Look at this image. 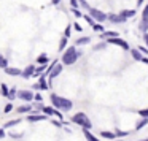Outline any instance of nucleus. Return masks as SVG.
I'll list each match as a JSON object with an SVG mask.
<instances>
[{
    "mask_svg": "<svg viewBox=\"0 0 148 141\" xmlns=\"http://www.w3.org/2000/svg\"><path fill=\"white\" fill-rule=\"evenodd\" d=\"M142 3H143V0H138V2H137V5H138V7H140Z\"/></svg>",
    "mask_w": 148,
    "mask_h": 141,
    "instance_id": "obj_46",
    "label": "nucleus"
},
{
    "mask_svg": "<svg viewBox=\"0 0 148 141\" xmlns=\"http://www.w3.org/2000/svg\"><path fill=\"white\" fill-rule=\"evenodd\" d=\"M89 41H91V38H89V37H81V38H77L75 45H77V46H83V45H88Z\"/></svg>",
    "mask_w": 148,
    "mask_h": 141,
    "instance_id": "obj_15",
    "label": "nucleus"
},
{
    "mask_svg": "<svg viewBox=\"0 0 148 141\" xmlns=\"http://www.w3.org/2000/svg\"><path fill=\"white\" fill-rule=\"evenodd\" d=\"M78 2H80V3H81V2H84V0H78Z\"/></svg>",
    "mask_w": 148,
    "mask_h": 141,
    "instance_id": "obj_47",
    "label": "nucleus"
},
{
    "mask_svg": "<svg viewBox=\"0 0 148 141\" xmlns=\"http://www.w3.org/2000/svg\"><path fill=\"white\" fill-rule=\"evenodd\" d=\"M140 62H143V64H147V65H148V57H147V56H142Z\"/></svg>",
    "mask_w": 148,
    "mask_h": 141,
    "instance_id": "obj_41",
    "label": "nucleus"
},
{
    "mask_svg": "<svg viewBox=\"0 0 148 141\" xmlns=\"http://www.w3.org/2000/svg\"><path fill=\"white\" fill-rule=\"evenodd\" d=\"M138 29H140V32H147L148 30V19H142L140 24H138Z\"/></svg>",
    "mask_w": 148,
    "mask_h": 141,
    "instance_id": "obj_17",
    "label": "nucleus"
},
{
    "mask_svg": "<svg viewBox=\"0 0 148 141\" xmlns=\"http://www.w3.org/2000/svg\"><path fill=\"white\" fill-rule=\"evenodd\" d=\"M37 62H38V64H42V65H46L48 64V56H38V57H37Z\"/></svg>",
    "mask_w": 148,
    "mask_h": 141,
    "instance_id": "obj_22",
    "label": "nucleus"
},
{
    "mask_svg": "<svg viewBox=\"0 0 148 141\" xmlns=\"http://www.w3.org/2000/svg\"><path fill=\"white\" fill-rule=\"evenodd\" d=\"M138 114H140L142 117H148V109H142V111H138Z\"/></svg>",
    "mask_w": 148,
    "mask_h": 141,
    "instance_id": "obj_37",
    "label": "nucleus"
},
{
    "mask_svg": "<svg viewBox=\"0 0 148 141\" xmlns=\"http://www.w3.org/2000/svg\"><path fill=\"white\" fill-rule=\"evenodd\" d=\"M7 67H8V60L3 56H0V68H7Z\"/></svg>",
    "mask_w": 148,
    "mask_h": 141,
    "instance_id": "obj_27",
    "label": "nucleus"
},
{
    "mask_svg": "<svg viewBox=\"0 0 148 141\" xmlns=\"http://www.w3.org/2000/svg\"><path fill=\"white\" fill-rule=\"evenodd\" d=\"M8 90H10V89H8L7 84H2V86H0V92H2V95H3V97L8 95Z\"/></svg>",
    "mask_w": 148,
    "mask_h": 141,
    "instance_id": "obj_24",
    "label": "nucleus"
},
{
    "mask_svg": "<svg viewBox=\"0 0 148 141\" xmlns=\"http://www.w3.org/2000/svg\"><path fill=\"white\" fill-rule=\"evenodd\" d=\"M70 5H72V8H80V2L78 0H70Z\"/></svg>",
    "mask_w": 148,
    "mask_h": 141,
    "instance_id": "obj_33",
    "label": "nucleus"
},
{
    "mask_svg": "<svg viewBox=\"0 0 148 141\" xmlns=\"http://www.w3.org/2000/svg\"><path fill=\"white\" fill-rule=\"evenodd\" d=\"M100 136L107 138V140H113V138H116L115 133H112V132H100Z\"/></svg>",
    "mask_w": 148,
    "mask_h": 141,
    "instance_id": "obj_21",
    "label": "nucleus"
},
{
    "mask_svg": "<svg viewBox=\"0 0 148 141\" xmlns=\"http://www.w3.org/2000/svg\"><path fill=\"white\" fill-rule=\"evenodd\" d=\"M67 37H64V38H62L61 40V43H59V49H61V51H64V49H65V46H67Z\"/></svg>",
    "mask_w": 148,
    "mask_h": 141,
    "instance_id": "obj_25",
    "label": "nucleus"
},
{
    "mask_svg": "<svg viewBox=\"0 0 148 141\" xmlns=\"http://www.w3.org/2000/svg\"><path fill=\"white\" fill-rule=\"evenodd\" d=\"M108 40V43L110 45H115V46H119V48H123V49H131L129 48V45H127V41H124V40H121L119 37H113V38H107Z\"/></svg>",
    "mask_w": 148,
    "mask_h": 141,
    "instance_id": "obj_6",
    "label": "nucleus"
},
{
    "mask_svg": "<svg viewBox=\"0 0 148 141\" xmlns=\"http://www.w3.org/2000/svg\"><path fill=\"white\" fill-rule=\"evenodd\" d=\"M73 29H75V30H77V32H80V33H81V32H83V27H81V26H80V24H73Z\"/></svg>",
    "mask_w": 148,
    "mask_h": 141,
    "instance_id": "obj_36",
    "label": "nucleus"
},
{
    "mask_svg": "<svg viewBox=\"0 0 148 141\" xmlns=\"http://www.w3.org/2000/svg\"><path fill=\"white\" fill-rule=\"evenodd\" d=\"M72 121H73V124H78L81 125L83 128H88L89 130L91 127H92V124H91V121L88 119V116L84 114V113H77V114L72 117Z\"/></svg>",
    "mask_w": 148,
    "mask_h": 141,
    "instance_id": "obj_3",
    "label": "nucleus"
},
{
    "mask_svg": "<svg viewBox=\"0 0 148 141\" xmlns=\"http://www.w3.org/2000/svg\"><path fill=\"white\" fill-rule=\"evenodd\" d=\"M16 124H19V119H14V121H8L7 124L3 125V128H7V127H13V125H16Z\"/></svg>",
    "mask_w": 148,
    "mask_h": 141,
    "instance_id": "obj_29",
    "label": "nucleus"
},
{
    "mask_svg": "<svg viewBox=\"0 0 148 141\" xmlns=\"http://www.w3.org/2000/svg\"><path fill=\"white\" fill-rule=\"evenodd\" d=\"M126 135H127V132H121V130L115 132V136H126Z\"/></svg>",
    "mask_w": 148,
    "mask_h": 141,
    "instance_id": "obj_34",
    "label": "nucleus"
},
{
    "mask_svg": "<svg viewBox=\"0 0 148 141\" xmlns=\"http://www.w3.org/2000/svg\"><path fill=\"white\" fill-rule=\"evenodd\" d=\"M53 124H54V125H58V127H61V125H62V122H61V121H53Z\"/></svg>",
    "mask_w": 148,
    "mask_h": 141,
    "instance_id": "obj_43",
    "label": "nucleus"
},
{
    "mask_svg": "<svg viewBox=\"0 0 148 141\" xmlns=\"http://www.w3.org/2000/svg\"><path fill=\"white\" fill-rule=\"evenodd\" d=\"M92 29L96 30V32H103V26H102V24H94Z\"/></svg>",
    "mask_w": 148,
    "mask_h": 141,
    "instance_id": "obj_31",
    "label": "nucleus"
},
{
    "mask_svg": "<svg viewBox=\"0 0 148 141\" xmlns=\"http://www.w3.org/2000/svg\"><path fill=\"white\" fill-rule=\"evenodd\" d=\"M16 111H18V113H21V114H24V113L32 111V106H30V105H23V106H19V108H18Z\"/></svg>",
    "mask_w": 148,
    "mask_h": 141,
    "instance_id": "obj_16",
    "label": "nucleus"
},
{
    "mask_svg": "<svg viewBox=\"0 0 148 141\" xmlns=\"http://www.w3.org/2000/svg\"><path fill=\"white\" fill-rule=\"evenodd\" d=\"M72 13L75 18H83V13L80 11V8H72Z\"/></svg>",
    "mask_w": 148,
    "mask_h": 141,
    "instance_id": "obj_28",
    "label": "nucleus"
},
{
    "mask_svg": "<svg viewBox=\"0 0 148 141\" xmlns=\"http://www.w3.org/2000/svg\"><path fill=\"white\" fill-rule=\"evenodd\" d=\"M51 103L54 108H59V109H64V111H69L72 108V102L69 98H64V97H59L56 94L51 95Z\"/></svg>",
    "mask_w": 148,
    "mask_h": 141,
    "instance_id": "obj_2",
    "label": "nucleus"
},
{
    "mask_svg": "<svg viewBox=\"0 0 148 141\" xmlns=\"http://www.w3.org/2000/svg\"><path fill=\"white\" fill-rule=\"evenodd\" d=\"M34 100H37V102H42V95H40V94H37V95H34Z\"/></svg>",
    "mask_w": 148,
    "mask_h": 141,
    "instance_id": "obj_40",
    "label": "nucleus"
},
{
    "mask_svg": "<svg viewBox=\"0 0 148 141\" xmlns=\"http://www.w3.org/2000/svg\"><path fill=\"white\" fill-rule=\"evenodd\" d=\"M84 136H86V140H88V141H99L92 133H91L89 130H88V128H84Z\"/></svg>",
    "mask_w": 148,
    "mask_h": 141,
    "instance_id": "obj_20",
    "label": "nucleus"
},
{
    "mask_svg": "<svg viewBox=\"0 0 148 141\" xmlns=\"http://www.w3.org/2000/svg\"><path fill=\"white\" fill-rule=\"evenodd\" d=\"M89 10V16L92 18L96 22H105L107 21V14L102 13L100 10H96V8H88Z\"/></svg>",
    "mask_w": 148,
    "mask_h": 141,
    "instance_id": "obj_5",
    "label": "nucleus"
},
{
    "mask_svg": "<svg viewBox=\"0 0 148 141\" xmlns=\"http://www.w3.org/2000/svg\"><path fill=\"white\" fill-rule=\"evenodd\" d=\"M5 136V128H0V138Z\"/></svg>",
    "mask_w": 148,
    "mask_h": 141,
    "instance_id": "obj_44",
    "label": "nucleus"
},
{
    "mask_svg": "<svg viewBox=\"0 0 148 141\" xmlns=\"http://www.w3.org/2000/svg\"><path fill=\"white\" fill-rule=\"evenodd\" d=\"M64 37H70V26H67V29H65V32H64Z\"/></svg>",
    "mask_w": 148,
    "mask_h": 141,
    "instance_id": "obj_39",
    "label": "nucleus"
},
{
    "mask_svg": "<svg viewBox=\"0 0 148 141\" xmlns=\"http://www.w3.org/2000/svg\"><path fill=\"white\" fill-rule=\"evenodd\" d=\"M138 51H140L143 56H148V49H147V48H143V46H138Z\"/></svg>",
    "mask_w": 148,
    "mask_h": 141,
    "instance_id": "obj_35",
    "label": "nucleus"
},
{
    "mask_svg": "<svg viewBox=\"0 0 148 141\" xmlns=\"http://www.w3.org/2000/svg\"><path fill=\"white\" fill-rule=\"evenodd\" d=\"M34 70H35V67H34V65H29V67H27L24 71H21V76H23V78H26V79H29V78L32 76Z\"/></svg>",
    "mask_w": 148,
    "mask_h": 141,
    "instance_id": "obj_11",
    "label": "nucleus"
},
{
    "mask_svg": "<svg viewBox=\"0 0 148 141\" xmlns=\"http://www.w3.org/2000/svg\"><path fill=\"white\" fill-rule=\"evenodd\" d=\"M131 54H132V57H134L135 60H138V62H140L142 56H143V54H142L140 51H138V49H131Z\"/></svg>",
    "mask_w": 148,
    "mask_h": 141,
    "instance_id": "obj_19",
    "label": "nucleus"
},
{
    "mask_svg": "<svg viewBox=\"0 0 148 141\" xmlns=\"http://www.w3.org/2000/svg\"><path fill=\"white\" fill-rule=\"evenodd\" d=\"M142 19H148V5L143 8V11H142Z\"/></svg>",
    "mask_w": 148,
    "mask_h": 141,
    "instance_id": "obj_32",
    "label": "nucleus"
},
{
    "mask_svg": "<svg viewBox=\"0 0 148 141\" xmlns=\"http://www.w3.org/2000/svg\"><path fill=\"white\" fill-rule=\"evenodd\" d=\"M143 141H148V140H143Z\"/></svg>",
    "mask_w": 148,
    "mask_h": 141,
    "instance_id": "obj_48",
    "label": "nucleus"
},
{
    "mask_svg": "<svg viewBox=\"0 0 148 141\" xmlns=\"http://www.w3.org/2000/svg\"><path fill=\"white\" fill-rule=\"evenodd\" d=\"M119 33L118 32H113V30H103L102 35H100V38L105 40V38H113V37H118Z\"/></svg>",
    "mask_w": 148,
    "mask_h": 141,
    "instance_id": "obj_13",
    "label": "nucleus"
},
{
    "mask_svg": "<svg viewBox=\"0 0 148 141\" xmlns=\"http://www.w3.org/2000/svg\"><path fill=\"white\" fill-rule=\"evenodd\" d=\"M62 71V64H59V62H53L51 65H49L48 67V71H46V73H48V78H49V81L53 79V78H56L58 76L59 73H61Z\"/></svg>",
    "mask_w": 148,
    "mask_h": 141,
    "instance_id": "obj_4",
    "label": "nucleus"
},
{
    "mask_svg": "<svg viewBox=\"0 0 148 141\" xmlns=\"http://www.w3.org/2000/svg\"><path fill=\"white\" fill-rule=\"evenodd\" d=\"M107 19L112 21L113 24H123V22H126V19L121 16V14H107Z\"/></svg>",
    "mask_w": 148,
    "mask_h": 141,
    "instance_id": "obj_9",
    "label": "nucleus"
},
{
    "mask_svg": "<svg viewBox=\"0 0 148 141\" xmlns=\"http://www.w3.org/2000/svg\"><path fill=\"white\" fill-rule=\"evenodd\" d=\"M147 124H148V117H143V119H142V121L137 124V127H135V128H137V130H142V128H143Z\"/></svg>",
    "mask_w": 148,
    "mask_h": 141,
    "instance_id": "obj_23",
    "label": "nucleus"
},
{
    "mask_svg": "<svg viewBox=\"0 0 148 141\" xmlns=\"http://www.w3.org/2000/svg\"><path fill=\"white\" fill-rule=\"evenodd\" d=\"M3 70H5V73L10 75V76H21V70H19V68H11V67H7V68H3Z\"/></svg>",
    "mask_w": 148,
    "mask_h": 141,
    "instance_id": "obj_12",
    "label": "nucleus"
},
{
    "mask_svg": "<svg viewBox=\"0 0 148 141\" xmlns=\"http://www.w3.org/2000/svg\"><path fill=\"white\" fill-rule=\"evenodd\" d=\"M16 97L21 100H24V102H30V100L34 98V94H32V90H18Z\"/></svg>",
    "mask_w": 148,
    "mask_h": 141,
    "instance_id": "obj_7",
    "label": "nucleus"
},
{
    "mask_svg": "<svg viewBox=\"0 0 148 141\" xmlns=\"http://www.w3.org/2000/svg\"><path fill=\"white\" fill-rule=\"evenodd\" d=\"M143 40H145V43H147V46H148V33L147 32H143Z\"/></svg>",
    "mask_w": 148,
    "mask_h": 141,
    "instance_id": "obj_42",
    "label": "nucleus"
},
{
    "mask_svg": "<svg viewBox=\"0 0 148 141\" xmlns=\"http://www.w3.org/2000/svg\"><path fill=\"white\" fill-rule=\"evenodd\" d=\"M119 14H121L124 19H127V18H134L135 16V10H123Z\"/></svg>",
    "mask_w": 148,
    "mask_h": 141,
    "instance_id": "obj_14",
    "label": "nucleus"
},
{
    "mask_svg": "<svg viewBox=\"0 0 148 141\" xmlns=\"http://www.w3.org/2000/svg\"><path fill=\"white\" fill-rule=\"evenodd\" d=\"M59 2H61V0H53V3H54V5H58Z\"/></svg>",
    "mask_w": 148,
    "mask_h": 141,
    "instance_id": "obj_45",
    "label": "nucleus"
},
{
    "mask_svg": "<svg viewBox=\"0 0 148 141\" xmlns=\"http://www.w3.org/2000/svg\"><path fill=\"white\" fill-rule=\"evenodd\" d=\"M46 116H29L27 117V121L29 122H38V121H45Z\"/></svg>",
    "mask_w": 148,
    "mask_h": 141,
    "instance_id": "obj_18",
    "label": "nucleus"
},
{
    "mask_svg": "<svg viewBox=\"0 0 148 141\" xmlns=\"http://www.w3.org/2000/svg\"><path fill=\"white\" fill-rule=\"evenodd\" d=\"M42 111H45L46 116H56L59 121H62V114L59 111H54V108H51V106H43L42 105Z\"/></svg>",
    "mask_w": 148,
    "mask_h": 141,
    "instance_id": "obj_8",
    "label": "nucleus"
},
{
    "mask_svg": "<svg viewBox=\"0 0 148 141\" xmlns=\"http://www.w3.org/2000/svg\"><path fill=\"white\" fill-rule=\"evenodd\" d=\"M34 87H35L37 90H46L49 86H48V83L45 81V76H42V78H40V81H38V83H37Z\"/></svg>",
    "mask_w": 148,
    "mask_h": 141,
    "instance_id": "obj_10",
    "label": "nucleus"
},
{
    "mask_svg": "<svg viewBox=\"0 0 148 141\" xmlns=\"http://www.w3.org/2000/svg\"><path fill=\"white\" fill-rule=\"evenodd\" d=\"M11 109H13V105H11V103H8V105L5 106V111L3 113H11Z\"/></svg>",
    "mask_w": 148,
    "mask_h": 141,
    "instance_id": "obj_38",
    "label": "nucleus"
},
{
    "mask_svg": "<svg viewBox=\"0 0 148 141\" xmlns=\"http://www.w3.org/2000/svg\"><path fill=\"white\" fill-rule=\"evenodd\" d=\"M7 98H10V100H14V98H16V89H10V90H8Z\"/></svg>",
    "mask_w": 148,
    "mask_h": 141,
    "instance_id": "obj_26",
    "label": "nucleus"
},
{
    "mask_svg": "<svg viewBox=\"0 0 148 141\" xmlns=\"http://www.w3.org/2000/svg\"><path fill=\"white\" fill-rule=\"evenodd\" d=\"M83 18H84V19H86V22H88V24H89V26H91V27H92V26H94V24H96V21H94V19H92V18H91V16H89V14H86V16H83Z\"/></svg>",
    "mask_w": 148,
    "mask_h": 141,
    "instance_id": "obj_30",
    "label": "nucleus"
},
{
    "mask_svg": "<svg viewBox=\"0 0 148 141\" xmlns=\"http://www.w3.org/2000/svg\"><path fill=\"white\" fill-rule=\"evenodd\" d=\"M80 56H81V52H78L75 46H69L67 51H64V54H62V62H64L65 65H72L78 60Z\"/></svg>",
    "mask_w": 148,
    "mask_h": 141,
    "instance_id": "obj_1",
    "label": "nucleus"
}]
</instances>
